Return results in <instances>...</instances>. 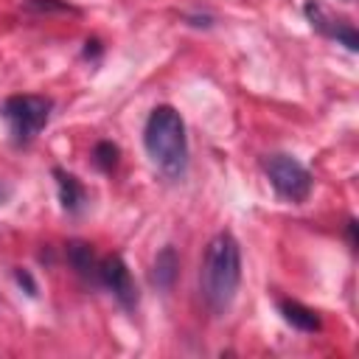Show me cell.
<instances>
[{
    "mask_svg": "<svg viewBox=\"0 0 359 359\" xmlns=\"http://www.w3.org/2000/svg\"><path fill=\"white\" fill-rule=\"evenodd\" d=\"M177 269H180V255L171 244H165L157 255H154V264H151V283L163 292H168L177 280Z\"/></svg>",
    "mask_w": 359,
    "mask_h": 359,
    "instance_id": "obj_9",
    "label": "cell"
},
{
    "mask_svg": "<svg viewBox=\"0 0 359 359\" xmlns=\"http://www.w3.org/2000/svg\"><path fill=\"white\" fill-rule=\"evenodd\" d=\"M28 6H31V8H42V11H48V8H59V11L70 8V6H65V3H56V0H28Z\"/></svg>",
    "mask_w": 359,
    "mask_h": 359,
    "instance_id": "obj_13",
    "label": "cell"
},
{
    "mask_svg": "<svg viewBox=\"0 0 359 359\" xmlns=\"http://www.w3.org/2000/svg\"><path fill=\"white\" fill-rule=\"evenodd\" d=\"M14 275H17V283H20V286H25V292L34 297V294H36V283H34L31 272H28V269H17Z\"/></svg>",
    "mask_w": 359,
    "mask_h": 359,
    "instance_id": "obj_12",
    "label": "cell"
},
{
    "mask_svg": "<svg viewBox=\"0 0 359 359\" xmlns=\"http://www.w3.org/2000/svg\"><path fill=\"white\" fill-rule=\"evenodd\" d=\"M67 261H70V266H73L84 280L98 283V264H101V258L93 252V247H90L87 241H70V244H67Z\"/></svg>",
    "mask_w": 359,
    "mask_h": 359,
    "instance_id": "obj_10",
    "label": "cell"
},
{
    "mask_svg": "<svg viewBox=\"0 0 359 359\" xmlns=\"http://www.w3.org/2000/svg\"><path fill=\"white\" fill-rule=\"evenodd\" d=\"M53 101L45 95H11L3 104V118L8 121L11 137L17 146L31 143L50 121Z\"/></svg>",
    "mask_w": 359,
    "mask_h": 359,
    "instance_id": "obj_3",
    "label": "cell"
},
{
    "mask_svg": "<svg viewBox=\"0 0 359 359\" xmlns=\"http://www.w3.org/2000/svg\"><path fill=\"white\" fill-rule=\"evenodd\" d=\"M143 146L157 171L168 180H182L188 171V135L185 121L171 104H160L149 112L143 126Z\"/></svg>",
    "mask_w": 359,
    "mask_h": 359,
    "instance_id": "obj_2",
    "label": "cell"
},
{
    "mask_svg": "<svg viewBox=\"0 0 359 359\" xmlns=\"http://www.w3.org/2000/svg\"><path fill=\"white\" fill-rule=\"evenodd\" d=\"M303 14H306V20L311 22V28H314V31H320L323 36L334 39L337 45H345L348 50H356V48H359V36H356L353 25H351V22H345V20H339V17H334L325 6H320V3L309 0V3L303 6Z\"/></svg>",
    "mask_w": 359,
    "mask_h": 359,
    "instance_id": "obj_6",
    "label": "cell"
},
{
    "mask_svg": "<svg viewBox=\"0 0 359 359\" xmlns=\"http://www.w3.org/2000/svg\"><path fill=\"white\" fill-rule=\"evenodd\" d=\"M53 177H56V188H59V202H62V208L67 210V213H81V208H84V202H87V191H84V185L70 174V171H65V168H53Z\"/></svg>",
    "mask_w": 359,
    "mask_h": 359,
    "instance_id": "obj_7",
    "label": "cell"
},
{
    "mask_svg": "<svg viewBox=\"0 0 359 359\" xmlns=\"http://www.w3.org/2000/svg\"><path fill=\"white\" fill-rule=\"evenodd\" d=\"M264 174L269 180V185L275 188V194L286 202H306L309 194H311V185H314V177L311 171L292 154H266L264 157Z\"/></svg>",
    "mask_w": 359,
    "mask_h": 359,
    "instance_id": "obj_4",
    "label": "cell"
},
{
    "mask_svg": "<svg viewBox=\"0 0 359 359\" xmlns=\"http://www.w3.org/2000/svg\"><path fill=\"white\" fill-rule=\"evenodd\" d=\"M278 311H280V317H283L292 328H297V331H303V334H314V331L323 328L320 314H317L314 309L303 306L300 300H280V303H278Z\"/></svg>",
    "mask_w": 359,
    "mask_h": 359,
    "instance_id": "obj_8",
    "label": "cell"
},
{
    "mask_svg": "<svg viewBox=\"0 0 359 359\" xmlns=\"http://www.w3.org/2000/svg\"><path fill=\"white\" fill-rule=\"evenodd\" d=\"M118 146L112 143V140H101V143H95V149H93V160H95V165L101 168V171H112L115 168V163H118Z\"/></svg>",
    "mask_w": 359,
    "mask_h": 359,
    "instance_id": "obj_11",
    "label": "cell"
},
{
    "mask_svg": "<svg viewBox=\"0 0 359 359\" xmlns=\"http://www.w3.org/2000/svg\"><path fill=\"white\" fill-rule=\"evenodd\" d=\"M98 283L104 289H109V294L126 309L132 311L137 306V286H135V278L126 266V261L121 255H104L101 264H98Z\"/></svg>",
    "mask_w": 359,
    "mask_h": 359,
    "instance_id": "obj_5",
    "label": "cell"
},
{
    "mask_svg": "<svg viewBox=\"0 0 359 359\" xmlns=\"http://www.w3.org/2000/svg\"><path fill=\"white\" fill-rule=\"evenodd\" d=\"M202 297L213 314H227L241 286V247L233 233H216L202 258Z\"/></svg>",
    "mask_w": 359,
    "mask_h": 359,
    "instance_id": "obj_1",
    "label": "cell"
}]
</instances>
